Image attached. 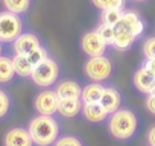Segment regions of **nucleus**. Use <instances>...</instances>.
<instances>
[{
  "mask_svg": "<svg viewBox=\"0 0 155 146\" xmlns=\"http://www.w3.org/2000/svg\"><path fill=\"white\" fill-rule=\"evenodd\" d=\"M131 2H135V3H144V2H147V0H131Z\"/></svg>",
  "mask_w": 155,
  "mask_h": 146,
  "instance_id": "31",
  "label": "nucleus"
},
{
  "mask_svg": "<svg viewBox=\"0 0 155 146\" xmlns=\"http://www.w3.org/2000/svg\"><path fill=\"white\" fill-rule=\"evenodd\" d=\"M126 0H91V3L104 11V9H123Z\"/></svg>",
  "mask_w": 155,
  "mask_h": 146,
  "instance_id": "23",
  "label": "nucleus"
},
{
  "mask_svg": "<svg viewBox=\"0 0 155 146\" xmlns=\"http://www.w3.org/2000/svg\"><path fill=\"white\" fill-rule=\"evenodd\" d=\"M28 131L37 146H52L61 135V126L53 116L38 114L31 119Z\"/></svg>",
  "mask_w": 155,
  "mask_h": 146,
  "instance_id": "1",
  "label": "nucleus"
},
{
  "mask_svg": "<svg viewBox=\"0 0 155 146\" xmlns=\"http://www.w3.org/2000/svg\"><path fill=\"white\" fill-rule=\"evenodd\" d=\"M104 85L101 82H90L88 85H85L82 88V95H81V99L84 104H97L102 98V93H104Z\"/></svg>",
  "mask_w": 155,
  "mask_h": 146,
  "instance_id": "17",
  "label": "nucleus"
},
{
  "mask_svg": "<svg viewBox=\"0 0 155 146\" xmlns=\"http://www.w3.org/2000/svg\"><path fill=\"white\" fill-rule=\"evenodd\" d=\"M15 70L12 64V58L2 55L0 56V84H8L14 79Z\"/></svg>",
  "mask_w": 155,
  "mask_h": 146,
  "instance_id": "19",
  "label": "nucleus"
},
{
  "mask_svg": "<svg viewBox=\"0 0 155 146\" xmlns=\"http://www.w3.org/2000/svg\"><path fill=\"white\" fill-rule=\"evenodd\" d=\"M84 102L81 98H59L58 113L65 119H73L82 113Z\"/></svg>",
  "mask_w": 155,
  "mask_h": 146,
  "instance_id": "11",
  "label": "nucleus"
},
{
  "mask_svg": "<svg viewBox=\"0 0 155 146\" xmlns=\"http://www.w3.org/2000/svg\"><path fill=\"white\" fill-rule=\"evenodd\" d=\"M41 46V40L34 32H23L17 40L12 43V52L14 55H28L34 49Z\"/></svg>",
  "mask_w": 155,
  "mask_h": 146,
  "instance_id": "8",
  "label": "nucleus"
},
{
  "mask_svg": "<svg viewBox=\"0 0 155 146\" xmlns=\"http://www.w3.org/2000/svg\"><path fill=\"white\" fill-rule=\"evenodd\" d=\"M2 3L6 11H11L18 15H25L32 6V0H2Z\"/></svg>",
  "mask_w": 155,
  "mask_h": 146,
  "instance_id": "20",
  "label": "nucleus"
},
{
  "mask_svg": "<svg viewBox=\"0 0 155 146\" xmlns=\"http://www.w3.org/2000/svg\"><path fill=\"white\" fill-rule=\"evenodd\" d=\"M12 64H14V70H15L17 76L31 78L32 71H34V65L31 64V61L28 59L26 55H14L12 56Z\"/></svg>",
  "mask_w": 155,
  "mask_h": 146,
  "instance_id": "18",
  "label": "nucleus"
},
{
  "mask_svg": "<svg viewBox=\"0 0 155 146\" xmlns=\"http://www.w3.org/2000/svg\"><path fill=\"white\" fill-rule=\"evenodd\" d=\"M34 140L28 128L15 126L11 128L3 137V146H34Z\"/></svg>",
  "mask_w": 155,
  "mask_h": 146,
  "instance_id": "9",
  "label": "nucleus"
},
{
  "mask_svg": "<svg viewBox=\"0 0 155 146\" xmlns=\"http://www.w3.org/2000/svg\"><path fill=\"white\" fill-rule=\"evenodd\" d=\"M58 102H59V96L56 95V91L44 88L43 91H40L35 96L34 108L37 110L38 114L53 116L55 113H58Z\"/></svg>",
  "mask_w": 155,
  "mask_h": 146,
  "instance_id": "6",
  "label": "nucleus"
},
{
  "mask_svg": "<svg viewBox=\"0 0 155 146\" xmlns=\"http://www.w3.org/2000/svg\"><path fill=\"white\" fill-rule=\"evenodd\" d=\"M53 146H85V144L82 138H79L78 135L67 134V135H59V138L53 143Z\"/></svg>",
  "mask_w": 155,
  "mask_h": 146,
  "instance_id": "25",
  "label": "nucleus"
},
{
  "mask_svg": "<svg viewBox=\"0 0 155 146\" xmlns=\"http://www.w3.org/2000/svg\"><path fill=\"white\" fill-rule=\"evenodd\" d=\"M12 108V101L11 96L8 95V91H5L3 88H0V119H3L9 114Z\"/></svg>",
  "mask_w": 155,
  "mask_h": 146,
  "instance_id": "26",
  "label": "nucleus"
},
{
  "mask_svg": "<svg viewBox=\"0 0 155 146\" xmlns=\"http://www.w3.org/2000/svg\"><path fill=\"white\" fill-rule=\"evenodd\" d=\"M96 32L101 35V38H102L108 46H113L114 37H116V26H110V25L101 23V25L96 28Z\"/></svg>",
  "mask_w": 155,
  "mask_h": 146,
  "instance_id": "22",
  "label": "nucleus"
},
{
  "mask_svg": "<svg viewBox=\"0 0 155 146\" xmlns=\"http://www.w3.org/2000/svg\"><path fill=\"white\" fill-rule=\"evenodd\" d=\"M3 55V43H0V56Z\"/></svg>",
  "mask_w": 155,
  "mask_h": 146,
  "instance_id": "32",
  "label": "nucleus"
},
{
  "mask_svg": "<svg viewBox=\"0 0 155 146\" xmlns=\"http://www.w3.org/2000/svg\"><path fill=\"white\" fill-rule=\"evenodd\" d=\"M108 131L110 134L120 141L131 140L138 131V117L129 108H119L111 113L108 117Z\"/></svg>",
  "mask_w": 155,
  "mask_h": 146,
  "instance_id": "2",
  "label": "nucleus"
},
{
  "mask_svg": "<svg viewBox=\"0 0 155 146\" xmlns=\"http://www.w3.org/2000/svg\"><path fill=\"white\" fill-rule=\"evenodd\" d=\"M152 93H155V84H153V88H152Z\"/></svg>",
  "mask_w": 155,
  "mask_h": 146,
  "instance_id": "33",
  "label": "nucleus"
},
{
  "mask_svg": "<svg viewBox=\"0 0 155 146\" xmlns=\"http://www.w3.org/2000/svg\"><path fill=\"white\" fill-rule=\"evenodd\" d=\"M81 49L82 52L90 58V56H101L107 53L108 44L101 38V35L94 31H88L82 35L81 38Z\"/></svg>",
  "mask_w": 155,
  "mask_h": 146,
  "instance_id": "7",
  "label": "nucleus"
},
{
  "mask_svg": "<svg viewBox=\"0 0 155 146\" xmlns=\"http://www.w3.org/2000/svg\"><path fill=\"white\" fill-rule=\"evenodd\" d=\"M141 65H143L147 71H150L152 75L155 76V58H149V59H146Z\"/></svg>",
  "mask_w": 155,
  "mask_h": 146,
  "instance_id": "29",
  "label": "nucleus"
},
{
  "mask_svg": "<svg viewBox=\"0 0 155 146\" xmlns=\"http://www.w3.org/2000/svg\"><path fill=\"white\" fill-rule=\"evenodd\" d=\"M82 116L85 117L87 122L94 123V125H101L104 123L110 114L107 113V110L97 102V104H84L82 107Z\"/></svg>",
  "mask_w": 155,
  "mask_h": 146,
  "instance_id": "13",
  "label": "nucleus"
},
{
  "mask_svg": "<svg viewBox=\"0 0 155 146\" xmlns=\"http://www.w3.org/2000/svg\"><path fill=\"white\" fill-rule=\"evenodd\" d=\"M135 40L137 38L129 31H126V29H123L120 26H116V37H114V43H113L114 49H117L120 52H125L134 44Z\"/></svg>",
  "mask_w": 155,
  "mask_h": 146,
  "instance_id": "16",
  "label": "nucleus"
},
{
  "mask_svg": "<svg viewBox=\"0 0 155 146\" xmlns=\"http://www.w3.org/2000/svg\"><path fill=\"white\" fill-rule=\"evenodd\" d=\"M146 108L150 114H155V93H149L146 98Z\"/></svg>",
  "mask_w": 155,
  "mask_h": 146,
  "instance_id": "28",
  "label": "nucleus"
},
{
  "mask_svg": "<svg viewBox=\"0 0 155 146\" xmlns=\"http://www.w3.org/2000/svg\"><path fill=\"white\" fill-rule=\"evenodd\" d=\"M59 73H61L59 64L53 58L47 56L43 62H40L38 65L34 67L31 79L40 88H50L52 85H55L58 82Z\"/></svg>",
  "mask_w": 155,
  "mask_h": 146,
  "instance_id": "3",
  "label": "nucleus"
},
{
  "mask_svg": "<svg viewBox=\"0 0 155 146\" xmlns=\"http://www.w3.org/2000/svg\"><path fill=\"white\" fill-rule=\"evenodd\" d=\"M99 104L107 110L108 114H111V113H114V111H117V110L120 108L122 96H120L119 90H116L114 87H105Z\"/></svg>",
  "mask_w": 155,
  "mask_h": 146,
  "instance_id": "14",
  "label": "nucleus"
},
{
  "mask_svg": "<svg viewBox=\"0 0 155 146\" xmlns=\"http://www.w3.org/2000/svg\"><path fill=\"white\" fill-rule=\"evenodd\" d=\"M122 14H123V9H104L101 12V23L117 26L122 18Z\"/></svg>",
  "mask_w": 155,
  "mask_h": 146,
  "instance_id": "21",
  "label": "nucleus"
},
{
  "mask_svg": "<svg viewBox=\"0 0 155 146\" xmlns=\"http://www.w3.org/2000/svg\"><path fill=\"white\" fill-rule=\"evenodd\" d=\"M132 82H134L135 88H137L140 93L149 95V93H152V88H153V84H155V76L152 75L150 71H147L143 65H140V67L134 71Z\"/></svg>",
  "mask_w": 155,
  "mask_h": 146,
  "instance_id": "12",
  "label": "nucleus"
},
{
  "mask_svg": "<svg viewBox=\"0 0 155 146\" xmlns=\"http://www.w3.org/2000/svg\"><path fill=\"white\" fill-rule=\"evenodd\" d=\"M117 26L129 31L135 38L141 37L143 32H144V22H143V18L135 11H123L122 18H120Z\"/></svg>",
  "mask_w": 155,
  "mask_h": 146,
  "instance_id": "10",
  "label": "nucleus"
},
{
  "mask_svg": "<svg viewBox=\"0 0 155 146\" xmlns=\"http://www.w3.org/2000/svg\"><path fill=\"white\" fill-rule=\"evenodd\" d=\"M55 91L59 98H81L82 87L79 82H76L73 79H64L58 82V85L55 87Z\"/></svg>",
  "mask_w": 155,
  "mask_h": 146,
  "instance_id": "15",
  "label": "nucleus"
},
{
  "mask_svg": "<svg viewBox=\"0 0 155 146\" xmlns=\"http://www.w3.org/2000/svg\"><path fill=\"white\" fill-rule=\"evenodd\" d=\"M141 50H143V55H144L146 59H149V58H155V37H149V38H146L144 43H143Z\"/></svg>",
  "mask_w": 155,
  "mask_h": 146,
  "instance_id": "27",
  "label": "nucleus"
},
{
  "mask_svg": "<svg viewBox=\"0 0 155 146\" xmlns=\"http://www.w3.org/2000/svg\"><path fill=\"white\" fill-rule=\"evenodd\" d=\"M147 144L149 146H155V126H152L147 132Z\"/></svg>",
  "mask_w": 155,
  "mask_h": 146,
  "instance_id": "30",
  "label": "nucleus"
},
{
  "mask_svg": "<svg viewBox=\"0 0 155 146\" xmlns=\"http://www.w3.org/2000/svg\"><path fill=\"white\" fill-rule=\"evenodd\" d=\"M114 65L107 55L90 56L84 64V73L93 82H104L111 78Z\"/></svg>",
  "mask_w": 155,
  "mask_h": 146,
  "instance_id": "5",
  "label": "nucleus"
},
{
  "mask_svg": "<svg viewBox=\"0 0 155 146\" xmlns=\"http://www.w3.org/2000/svg\"><path fill=\"white\" fill-rule=\"evenodd\" d=\"M28 59L31 61V64L35 67V65H38L40 62H43L47 56H49V53H47V50H46V47L41 44V46H38L37 49H34L32 52H29L28 55Z\"/></svg>",
  "mask_w": 155,
  "mask_h": 146,
  "instance_id": "24",
  "label": "nucleus"
},
{
  "mask_svg": "<svg viewBox=\"0 0 155 146\" xmlns=\"http://www.w3.org/2000/svg\"><path fill=\"white\" fill-rule=\"evenodd\" d=\"M25 32V22L21 15L14 14L11 11H0V43L12 44L17 37Z\"/></svg>",
  "mask_w": 155,
  "mask_h": 146,
  "instance_id": "4",
  "label": "nucleus"
}]
</instances>
